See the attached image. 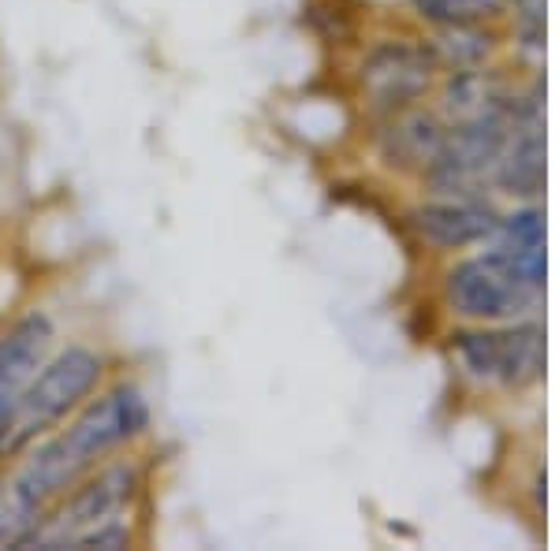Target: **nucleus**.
I'll use <instances>...</instances> for the list:
<instances>
[{
  "mask_svg": "<svg viewBox=\"0 0 559 551\" xmlns=\"http://www.w3.org/2000/svg\"><path fill=\"white\" fill-rule=\"evenodd\" d=\"M153 440V403L134 376L116 373L79 406L57 432L34 440L15 458L0 463L26 495L49 507L57 495L105 458Z\"/></svg>",
  "mask_w": 559,
  "mask_h": 551,
  "instance_id": "nucleus-1",
  "label": "nucleus"
},
{
  "mask_svg": "<svg viewBox=\"0 0 559 551\" xmlns=\"http://www.w3.org/2000/svg\"><path fill=\"white\" fill-rule=\"evenodd\" d=\"M150 444L120 451L45 507L26 551H120L146 544L153 495Z\"/></svg>",
  "mask_w": 559,
  "mask_h": 551,
  "instance_id": "nucleus-2",
  "label": "nucleus"
},
{
  "mask_svg": "<svg viewBox=\"0 0 559 551\" xmlns=\"http://www.w3.org/2000/svg\"><path fill=\"white\" fill-rule=\"evenodd\" d=\"M116 373H120L116 358L97 343H57V350L45 358V366L31 376L8 418L0 421V463L15 458L34 440L57 432Z\"/></svg>",
  "mask_w": 559,
  "mask_h": 551,
  "instance_id": "nucleus-3",
  "label": "nucleus"
},
{
  "mask_svg": "<svg viewBox=\"0 0 559 551\" xmlns=\"http://www.w3.org/2000/svg\"><path fill=\"white\" fill-rule=\"evenodd\" d=\"M540 298H545V284L530 276L522 265H515L500 247L459 261L444 276V302L463 321H522L537 310Z\"/></svg>",
  "mask_w": 559,
  "mask_h": 551,
  "instance_id": "nucleus-4",
  "label": "nucleus"
},
{
  "mask_svg": "<svg viewBox=\"0 0 559 551\" xmlns=\"http://www.w3.org/2000/svg\"><path fill=\"white\" fill-rule=\"evenodd\" d=\"M452 355L477 384L526 387L545 373V328L537 321H511V328L463 332Z\"/></svg>",
  "mask_w": 559,
  "mask_h": 551,
  "instance_id": "nucleus-5",
  "label": "nucleus"
},
{
  "mask_svg": "<svg viewBox=\"0 0 559 551\" xmlns=\"http://www.w3.org/2000/svg\"><path fill=\"white\" fill-rule=\"evenodd\" d=\"M437 71L440 64L429 41L395 38L366 52L362 68H358V86L377 116H392L400 108L418 105L437 83Z\"/></svg>",
  "mask_w": 559,
  "mask_h": 551,
  "instance_id": "nucleus-6",
  "label": "nucleus"
},
{
  "mask_svg": "<svg viewBox=\"0 0 559 551\" xmlns=\"http://www.w3.org/2000/svg\"><path fill=\"white\" fill-rule=\"evenodd\" d=\"M57 343L60 328L41 306H26L0 324V421L8 418L31 376L45 366V358L57 350Z\"/></svg>",
  "mask_w": 559,
  "mask_h": 551,
  "instance_id": "nucleus-7",
  "label": "nucleus"
},
{
  "mask_svg": "<svg viewBox=\"0 0 559 551\" xmlns=\"http://www.w3.org/2000/svg\"><path fill=\"white\" fill-rule=\"evenodd\" d=\"M411 228L432 250H466L492 239L500 213L481 194H440L411 209Z\"/></svg>",
  "mask_w": 559,
  "mask_h": 551,
  "instance_id": "nucleus-8",
  "label": "nucleus"
},
{
  "mask_svg": "<svg viewBox=\"0 0 559 551\" xmlns=\"http://www.w3.org/2000/svg\"><path fill=\"white\" fill-rule=\"evenodd\" d=\"M492 183L503 194H519V197H537L545 191V112H540V86H534L530 97H519L515 120H511Z\"/></svg>",
  "mask_w": 559,
  "mask_h": 551,
  "instance_id": "nucleus-9",
  "label": "nucleus"
},
{
  "mask_svg": "<svg viewBox=\"0 0 559 551\" xmlns=\"http://www.w3.org/2000/svg\"><path fill=\"white\" fill-rule=\"evenodd\" d=\"M444 134H448L444 116L432 112V108L411 105L392 116H381L377 149H381V160L388 168L426 176L429 165L437 160L440 146H444Z\"/></svg>",
  "mask_w": 559,
  "mask_h": 551,
  "instance_id": "nucleus-10",
  "label": "nucleus"
},
{
  "mask_svg": "<svg viewBox=\"0 0 559 551\" xmlns=\"http://www.w3.org/2000/svg\"><path fill=\"white\" fill-rule=\"evenodd\" d=\"M515 101V94H508L503 79H496L492 71L466 68V71H448V83L440 89V108L444 123H463L477 120V116L500 112Z\"/></svg>",
  "mask_w": 559,
  "mask_h": 551,
  "instance_id": "nucleus-11",
  "label": "nucleus"
},
{
  "mask_svg": "<svg viewBox=\"0 0 559 551\" xmlns=\"http://www.w3.org/2000/svg\"><path fill=\"white\" fill-rule=\"evenodd\" d=\"M492 239L515 265H522L530 276L545 284V213L519 209L511 216H500Z\"/></svg>",
  "mask_w": 559,
  "mask_h": 551,
  "instance_id": "nucleus-12",
  "label": "nucleus"
},
{
  "mask_svg": "<svg viewBox=\"0 0 559 551\" xmlns=\"http://www.w3.org/2000/svg\"><path fill=\"white\" fill-rule=\"evenodd\" d=\"M45 507L34 495H26L15 477L0 466V551L4 548H15V551H26V540L34 537L38 529Z\"/></svg>",
  "mask_w": 559,
  "mask_h": 551,
  "instance_id": "nucleus-13",
  "label": "nucleus"
},
{
  "mask_svg": "<svg viewBox=\"0 0 559 551\" xmlns=\"http://www.w3.org/2000/svg\"><path fill=\"white\" fill-rule=\"evenodd\" d=\"M432 45V57H437L440 71H466L481 68L485 57L492 52V34L481 31V23L471 26H440L437 41Z\"/></svg>",
  "mask_w": 559,
  "mask_h": 551,
  "instance_id": "nucleus-14",
  "label": "nucleus"
},
{
  "mask_svg": "<svg viewBox=\"0 0 559 551\" xmlns=\"http://www.w3.org/2000/svg\"><path fill=\"white\" fill-rule=\"evenodd\" d=\"M511 0H411L414 15L429 26H471L496 20Z\"/></svg>",
  "mask_w": 559,
  "mask_h": 551,
  "instance_id": "nucleus-15",
  "label": "nucleus"
},
{
  "mask_svg": "<svg viewBox=\"0 0 559 551\" xmlns=\"http://www.w3.org/2000/svg\"><path fill=\"white\" fill-rule=\"evenodd\" d=\"M511 4H515L522 49L537 57L545 49V0H511Z\"/></svg>",
  "mask_w": 559,
  "mask_h": 551,
  "instance_id": "nucleus-16",
  "label": "nucleus"
}]
</instances>
